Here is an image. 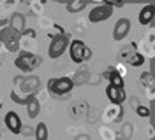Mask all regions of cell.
Listing matches in <instances>:
<instances>
[{"instance_id":"1","label":"cell","mask_w":155,"mask_h":140,"mask_svg":"<svg viewBox=\"0 0 155 140\" xmlns=\"http://www.w3.org/2000/svg\"><path fill=\"white\" fill-rule=\"evenodd\" d=\"M74 86H76V82L69 77H57V79L51 77V79H48V91L53 96H64V95L71 93L74 89Z\"/></svg>"},{"instance_id":"17","label":"cell","mask_w":155,"mask_h":140,"mask_svg":"<svg viewBox=\"0 0 155 140\" xmlns=\"http://www.w3.org/2000/svg\"><path fill=\"white\" fill-rule=\"evenodd\" d=\"M34 135H35V140H48L49 131H48L46 123H39L35 126V130H34Z\"/></svg>"},{"instance_id":"4","label":"cell","mask_w":155,"mask_h":140,"mask_svg":"<svg viewBox=\"0 0 155 140\" xmlns=\"http://www.w3.org/2000/svg\"><path fill=\"white\" fill-rule=\"evenodd\" d=\"M69 47V35H55V37L51 39V44L48 47V54L49 58H58V56L64 54V51Z\"/></svg>"},{"instance_id":"5","label":"cell","mask_w":155,"mask_h":140,"mask_svg":"<svg viewBox=\"0 0 155 140\" xmlns=\"http://www.w3.org/2000/svg\"><path fill=\"white\" fill-rule=\"evenodd\" d=\"M111 14H113V9L111 7H107L104 4H99V5H95L94 9L90 11L88 19H90V23H102V21H106V19L111 18Z\"/></svg>"},{"instance_id":"6","label":"cell","mask_w":155,"mask_h":140,"mask_svg":"<svg viewBox=\"0 0 155 140\" xmlns=\"http://www.w3.org/2000/svg\"><path fill=\"white\" fill-rule=\"evenodd\" d=\"M130 28H132L130 19H129V18H120L115 23V26H113V39L118 40V42H120V40H124V39L130 33Z\"/></svg>"},{"instance_id":"26","label":"cell","mask_w":155,"mask_h":140,"mask_svg":"<svg viewBox=\"0 0 155 140\" xmlns=\"http://www.w3.org/2000/svg\"><path fill=\"white\" fill-rule=\"evenodd\" d=\"M0 107H2V102H0Z\"/></svg>"},{"instance_id":"15","label":"cell","mask_w":155,"mask_h":140,"mask_svg":"<svg viewBox=\"0 0 155 140\" xmlns=\"http://www.w3.org/2000/svg\"><path fill=\"white\" fill-rule=\"evenodd\" d=\"M39 112H41V103H39V100L34 96V98L27 103V114H28L30 119H35L39 116Z\"/></svg>"},{"instance_id":"9","label":"cell","mask_w":155,"mask_h":140,"mask_svg":"<svg viewBox=\"0 0 155 140\" xmlns=\"http://www.w3.org/2000/svg\"><path fill=\"white\" fill-rule=\"evenodd\" d=\"M4 123H5V126H7V130H9L11 133H14V135H19V133H21L23 124H21L19 116H18L14 110H11V112H7V114H5Z\"/></svg>"},{"instance_id":"24","label":"cell","mask_w":155,"mask_h":140,"mask_svg":"<svg viewBox=\"0 0 155 140\" xmlns=\"http://www.w3.org/2000/svg\"><path fill=\"white\" fill-rule=\"evenodd\" d=\"M21 82H23V77H21V75H19V77H14V84H16V86H19Z\"/></svg>"},{"instance_id":"21","label":"cell","mask_w":155,"mask_h":140,"mask_svg":"<svg viewBox=\"0 0 155 140\" xmlns=\"http://www.w3.org/2000/svg\"><path fill=\"white\" fill-rule=\"evenodd\" d=\"M136 114H137L139 117H150V109L145 107V105H137V107H136Z\"/></svg>"},{"instance_id":"3","label":"cell","mask_w":155,"mask_h":140,"mask_svg":"<svg viewBox=\"0 0 155 140\" xmlns=\"http://www.w3.org/2000/svg\"><path fill=\"white\" fill-rule=\"evenodd\" d=\"M0 40L4 42V46L7 51L11 53H16L19 49V40H21V35L16 33L9 25H5L4 28H0Z\"/></svg>"},{"instance_id":"18","label":"cell","mask_w":155,"mask_h":140,"mask_svg":"<svg viewBox=\"0 0 155 140\" xmlns=\"http://www.w3.org/2000/svg\"><path fill=\"white\" fill-rule=\"evenodd\" d=\"M127 61H129V65H130V67H143V63H145V54H143V53H139V51H136V53L130 56Z\"/></svg>"},{"instance_id":"2","label":"cell","mask_w":155,"mask_h":140,"mask_svg":"<svg viewBox=\"0 0 155 140\" xmlns=\"http://www.w3.org/2000/svg\"><path fill=\"white\" fill-rule=\"evenodd\" d=\"M41 63H42V58H41V56L34 54V53H27V51L19 53V56L14 60V65L18 67L19 70H23V72L35 70Z\"/></svg>"},{"instance_id":"23","label":"cell","mask_w":155,"mask_h":140,"mask_svg":"<svg viewBox=\"0 0 155 140\" xmlns=\"http://www.w3.org/2000/svg\"><path fill=\"white\" fill-rule=\"evenodd\" d=\"M76 140H90V135H78Z\"/></svg>"},{"instance_id":"19","label":"cell","mask_w":155,"mask_h":140,"mask_svg":"<svg viewBox=\"0 0 155 140\" xmlns=\"http://www.w3.org/2000/svg\"><path fill=\"white\" fill-rule=\"evenodd\" d=\"M139 82L145 86L146 89H152L153 88V74H150V72H145V74H141V77H139Z\"/></svg>"},{"instance_id":"16","label":"cell","mask_w":155,"mask_h":140,"mask_svg":"<svg viewBox=\"0 0 155 140\" xmlns=\"http://www.w3.org/2000/svg\"><path fill=\"white\" fill-rule=\"evenodd\" d=\"M88 5L87 0H71V2H67L65 4V7H67L69 12H72V14H76V12H81V11L85 9Z\"/></svg>"},{"instance_id":"20","label":"cell","mask_w":155,"mask_h":140,"mask_svg":"<svg viewBox=\"0 0 155 140\" xmlns=\"http://www.w3.org/2000/svg\"><path fill=\"white\" fill-rule=\"evenodd\" d=\"M134 53H136V44H130L129 47H124L120 51V60H129Z\"/></svg>"},{"instance_id":"10","label":"cell","mask_w":155,"mask_h":140,"mask_svg":"<svg viewBox=\"0 0 155 140\" xmlns=\"http://www.w3.org/2000/svg\"><path fill=\"white\" fill-rule=\"evenodd\" d=\"M18 89L25 95H34L39 89V79L35 75H32V77H23V82L18 86Z\"/></svg>"},{"instance_id":"12","label":"cell","mask_w":155,"mask_h":140,"mask_svg":"<svg viewBox=\"0 0 155 140\" xmlns=\"http://www.w3.org/2000/svg\"><path fill=\"white\" fill-rule=\"evenodd\" d=\"M104 77L109 81V86H113V88H124V86H125V84H124V77L118 74L113 67L107 68L106 72H104Z\"/></svg>"},{"instance_id":"11","label":"cell","mask_w":155,"mask_h":140,"mask_svg":"<svg viewBox=\"0 0 155 140\" xmlns=\"http://www.w3.org/2000/svg\"><path fill=\"white\" fill-rule=\"evenodd\" d=\"M9 26L16 32V33H23L25 30H27V23H25V16L21 14V12H14L12 16L9 18Z\"/></svg>"},{"instance_id":"14","label":"cell","mask_w":155,"mask_h":140,"mask_svg":"<svg viewBox=\"0 0 155 140\" xmlns=\"http://www.w3.org/2000/svg\"><path fill=\"white\" fill-rule=\"evenodd\" d=\"M34 96H35V95H25V93H21L19 89H14V91L11 93V100L19 103V105H25V107H27V103H28Z\"/></svg>"},{"instance_id":"25","label":"cell","mask_w":155,"mask_h":140,"mask_svg":"<svg viewBox=\"0 0 155 140\" xmlns=\"http://www.w3.org/2000/svg\"><path fill=\"white\" fill-rule=\"evenodd\" d=\"M21 133H25V135H30V133H32V130H30V128H21Z\"/></svg>"},{"instance_id":"22","label":"cell","mask_w":155,"mask_h":140,"mask_svg":"<svg viewBox=\"0 0 155 140\" xmlns=\"http://www.w3.org/2000/svg\"><path fill=\"white\" fill-rule=\"evenodd\" d=\"M90 58H92V49L87 46L85 47V51H83V61H88Z\"/></svg>"},{"instance_id":"7","label":"cell","mask_w":155,"mask_h":140,"mask_svg":"<svg viewBox=\"0 0 155 140\" xmlns=\"http://www.w3.org/2000/svg\"><path fill=\"white\" fill-rule=\"evenodd\" d=\"M85 42L81 39H74L71 44H69V54L71 60L74 63H83V51H85Z\"/></svg>"},{"instance_id":"13","label":"cell","mask_w":155,"mask_h":140,"mask_svg":"<svg viewBox=\"0 0 155 140\" xmlns=\"http://www.w3.org/2000/svg\"><path fill=\"white\" fill-rule=\"evenodd\" d=\"M153 18H155V7L150 4V5H145L141 12H139V23L141 25H152L153 23Z\"/></svg>"},{"instance_id":"8","label":"cell","mask_w":155,"mask_h":140,"mask_svg":"<svg viewBox=\"0 0 155 140\" xmlns=\"http://www.w3.org/2000/svg\"><path fill=\"white\" fill-rule=\"evenodd\" d=\"M106 96H107V100L111 102V105H122L127 100V93L124 88H113L109 84L106 88Z\"/></svg>"}]
</instances>
